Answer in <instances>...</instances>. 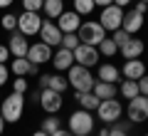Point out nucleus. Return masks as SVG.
<instances>
[{
    "label": "nucleus",
    "instance_id": "nucleus-1",
    "mask_svg": "<svg viewBox=\"0 0 148 136\" xmlns=\"http://www.w3.org/2000/svg\"><path fill=\"white\" fill-rule=\"evenodd\" d=\"M94 121H96V116L91 114V111L77 109V111L69 114L67 126H69V131H72L74 136H89V134H94Z\"/></svg>",
    "mask_w": 148,
    "mask_h": 136
},
{
    "label": "nucleus",
    "instance_id": "nucleus-2",
    "mask_svg": "<svg viewBox=\"0 0 148 136\" xmlns=\"http://www.w3.org/2000/svg\"><path fill=\"white\" fill-rule=\"evenodd\" d=\"M67 82L69 87L74 89V92H91V87H94V74H91L89 67H82V64H72V67L67 69Z\"/></svg>",
    "mask_w": 148,
    "mask_h": 136
},
{
    "label": "nucleus",
    "instance_id": "nucleus-3",
    "mask_svg": "<svg viewBox=\"0 0 148 136\" xmlns=\"http://www.w3.org/2000/svg\"><path fill=\"white\" fill-rule=\"evenodd\" d=\"M22 111H25V94H8L5 99L0 101V114L5 119V124H15V121L22 119Z\"/></svg>",
    "mask_w": 148,
    "mask_h": 136
},
{
    "label": "nucleus",
    "instance_id": "nucleus-4",
    "mask_svg": "<svg viewBox=\"0 0 148 136\" xmlns=\"http://www.w3.org/2000/svg\"><path fill=\"white\" fill-rule=\"evenodd\" d=\"M77 37H79L82 45L99 47L101 42L106 40V30L99 25V20H89V22H82V25H79V30H77Z\"/></svg>",
    "mask_w": 148,
    "mask_h": 136
},
{
    "label": "nucleus",
    "instance_id": "nucleus-5",
    "mask_svg": "<svg viewBox=\"0 0 148 136\" xmlns=\"http://www.w3.org/2000/svg\"><path fill=\"white\" fill-rule=\"evenodd\" d=\"M121 114H123V106L119 99H101L96 106V119L101 124H114L121 119Z\"/></svg>",
    "mask_w": 148,
    "mask_h": 136
},
{
    "label": "nucleus",
    "instance_id": "nucleus-6",
    "mask_svg": "<svg viewBox=\"0 0 148 136\" xmlns=\"http://www.w3.org/2000/svg\"><path fill=\"white\" fill-rule=\"evenodd\" d=\"M42 15L40 12H30V10H22L17 15V32H22L25 37L32 35H40V27H42Z\"/></svg>",
    "mask_w": 148,
    "mask_h": 136
},
{
    "label": "nucleus",
    "instance_id": "nucleus-7",
    "mask_svg": "<svg viewBox=\"0 0 148 136\" xmlns=\"http://www.w3.org/2000/svg\"><path fill=\"white\" fill-rule=\"evenodd\" d=\"M121 20H123V8H119V5H106V8H101V15H99V25L104 27L106 32H114V30H119L121 27Z\"/></svg>",
    "mask_w": 148,
    "mask_h": 136
},
{
    "label": "nucleus",
    "instance_id": "nucleus-8",
    "mask_svg": "<svg viewBox=\"0 0 148 136\" xmlns=\"http://www.w3.org/2000/svg\"><path fill=\"white\" fill-rule=\"evenodd\" d=\"M126 116L131 124H141V121L148 119V97L138 94L133 99H128V106H126Z\"/></svg>",
    "mask_w": 148,
    "mask_h": 136
},
{
    "label": "nucleus",
    "instance_id": "nucleus-9",
    "mask_svg": "<svg viewBox=\"0 0 148 136\" xmlns=\"http://www.w3.org/2000/svg\"><path fill=\"white\" fill-rule=\"evenodd\" d=\"M74 52V64H82V67H96L99 64V59H101V55H99V47H91V45H82L79 42V47L77 50H72Z\"/></svg>",
    "mask_w": 148,
    "mask_h": 136
},
{
    "label": "nucleus",
    "instance_id": "nucleus-10",
    "mask_svg": "<svg viewBox=\"0 0 148 136\" xmlns=\"http://www.w3.org/2000/svg\"><path fill=\"white\" fill-rule=\"evenodd\" d=\"M40 106H42L47 114H57L59 109L64 106V94L54 92V89H40Z\"/></svg>",
    "mask_w": 148,
    "mask_h": 136
},
{
    "label": "nucleus",
    "instance_id": "nucleus-11",
    "mask_svg": "<svg viewBox=\"0 0 148 136\" xmlns=\"http://www.w3.org/2000/svg\"><path fill=\"white\" fill-rule=\"evenodd\" d=\"M40 40H42L45 45H49V47H59V45H62V30L57 27V22L45 20L42 27H40Z\"/></svg>",
    "mask_w": 148,
    "mask_h": 136
},
{
    "label": "nucleus",
    "instance_id": "nucleus-12",
    "mask_svg": "<svg viewBox=\"0 0 148 136\" xmlns=\"http://www.w3.org/2000/svg\"><path fill=\"white\" fill-rule=\"evenodd\" d=\"M27 59H30L32 64H45V62H49L52 59V47L49 45H45L42 40L40 42H35V45H30L27 47V55H25Z\"/></svg>",
    "mask_w": 148,
    "mask_h": 136
},
{
    "label": "nucleus",
    "instance_id": "nucleus-13",
    "mask_svg": "<svg viewBox=\"0 0 148 136\" xmlns=\"http://www.w3.org/2000/svg\"><path fill=\"white\" fill-rule=\"evenodd\" d=\"M143 52H146V45H143V40H138L136 35H131V37L121 45V47H119V55H123V59L143 57Z\"/></svg>",
    "mask_w": 148,
    "mask_h": 136
},
{
    "label": "nucleus",
    "instance_id": "nucleus-14",
    "mask_svg": "<svg viewBox=\"0 0 148 136\" xmlns=\"http://www.w3.org/2000/svg\"><path fill=\"white\" fill-rule=\"evenodd\" d=\"M82 25V15H77L74 10H64L62 15L57 17V27L62 30V35H67V32H77Z\"/></svg>",
    "mask_w": 148,
    "mask_h": 136
},
{
    "label": "nucleus",
    "instance_id": "nucleus-15",
    "mask_svg": "<svg viewBox=\"0 0 148 136\" xmlns=\"http://www.w3.org/2000/svg\"><path fill=\"white\" fill-rule=\"evenodd\" d=\"M121 27L128 32V35H136V32H141V30H143V15H141V12H136L133 8H131V10H123Z\"/></svg>",
    "mask_w": 148,
    "mask_h": 136
},
{
    "label": "nucleus",
    "instance_id": "nucleus-16",
    "mask_svg": "<svg viewBox=\"0 0 148 136\" xmlns=\"http://www.w3.org/2000/svg\"><path fill=\"white\" fill-rule=\"evenodd\" d=\"M52 67L57 69V72H67L69 67L74 64V52L72 50H67V47H59L57 52H52Z\"/></svg>",
    "mask_w": 148,
    "mask_h": 136
},
{
    "label": "nucleus",
    "instance_id": "nucleus-17",
    "mask_svg": "<svg viewBox=\"0 0 148 136\" xmlns=\"http://www.w3.org/2000/svg\"><path fill=\"white\" fill-rule=\"evenodd\" d=\"M69 87V82L62 74H40V89H54L59 94H64Z\"/></svg>",
    "mask_w": 148,
    "mask_h": 136
},
{
    "label": "nucleus",
    "instance_id": "nucleus-18",
    "mask_svg": "<svg viewBox=\"0 0 148 136\" xmlns=\"http://www.w3.org/2000/svg\"><path fill=\"white\" fill-rule=\"evenodd\" d=\"M146 67H148V64L143 62L141 57H136V59H126V62H123L121 74H123V79H141L143 74H146Z\"/></svg>",
    "mask_w": 148,
    "mask_h": 136
},
{
    "label": "nucleus",
    "instance_id": "nucleus-19",
    "mask_svg": "<svg viewBox=\"0 0 148 136\" xmlns=\"http://www.w3.org/2000/svg\"><path fill=\"white\" fill-rule=\"evenodd\" d=\"M27 47H30V42H27V37L22 35V32H12L10 40H8V50H10L12 57H25L27 55Z\"/></svg>",
    "mask_w": 148,
    "mask_h": 136
},
{
    "label": "nucleus",
    "instance_id": "nucleus-20",
    "mask_svg": "<svg viewBox=\"0 0 148 136\" xmlns=\"http://www.w3.org/2000/svg\"><path fill=\"white\" fill-rule=\"evenodd\" d=\"M91 92H94L99 99H116L119 84H111V82H101V79H96L94 87H91Z\"/></svg>",
    "mask_w": 148,
    "mask_h": 136
},
{
    "label": "nucleus",
    "instance_id": "nucleus-21",
    "mask_svg": "<svg viewBox=\"0 0 148 136\" xmlns=\"http://www.w3.org/2000/svg\"><path fill=\"white\" fill-rule=\"evenodd\" d=\"M74 99L79 101V109H86V111H96V106L101 101L94 92H74Z\"/></svg>",
    "mask_w": 148,
    "mask_h": 136
},
{
    "label": "nucleus",
    "instance_id": "nucleus-22",
    "mask_svg": "<svg viewBox=\"0 0 148 136\" xmlns=\"http://www.w3.org/2000/svg\"><path fill=\"white\" fill-rule=\"evenodd\" d=\"M99 79L101 82H111V84H116L119 79H121V69L116 67V64H111V62H106V64H99Z\"/></svg>",
    "mask_w": 148,
    "mask_h": 136
},
{
    "label": "nucleus",
    "instance_id": "nucleus-23",
    "mask_svg": "<svg viewBox=\"0 0 148 136\" xmlns=\"http://www.w3.org/2000/svg\"><path fill=\"white\" fill-rule=\"evenodd\" d=\"M42 10H45V15H47L49 20H57V17L64 12V0H45Z\"/></svg>",
    "mask_w": 148,
    "mask_h": 136
},
{
    "label": "nucleus",
    "instance_id": "nucleus-24",
    "mask_svg": "<svg viewBox=\"0 0 148 136\" xmlns=\"http://www.w3.org/2000/svg\"><path fill=\"white\" fill-rule=\"evenodd\" d=\"M119 94L123 97V99H133V97H138L141 92H138V79H123L121 84H119Z\"/></svg>",
    "mask_w": 148,
    "mask_h": 136
},
{
    "label": "nucleus",
    "instance_id": "nucleus-25",
    "mask_svg": "<svg viewBox=\"0 0 148 136\" xmlns=\"http://www.w3.org/2000/svg\"><path fill=\"white\" fill-rule=\"evenodd\" d=\"M30 67H32V62L27 57H15V59H12V64H10V72L15 74V77H27Z\"/></svg>",
    "mask_w": 148,
    "mask_h": 136
},
{
    "label": "nucleus",
    "instance_id": "nucleus-26",
    "mask_svg": "<svg viewBox=\"0 0 148 136\" xmlns=\"http://www.w3.org/2000/svg\"><path fill=\"white\" fill-rule=\"evenodd\" d=\"M40 129H42L45 134H54V131H59V129H62V119H59L57 114H49L47 119H42Z\"/></svg>",
    "mask_w": 148,
    "mask_h": 136
},
{
    "label": "nucleus",
    "instance_id": "nucleus-27",
    "mask_svg": "<svg viewBox=\"0 0 148 136\" xmlns=\"http://www.w3.org/2000/svg\"><path fill=\"white\" fill-rule=\"evenodd\" d=\"M72 5H74V12L77 15H91L94 12V0H72Z\"/></svg>",
    "mask_w": 148,
    "mask_h": 136
},
{
    "label": "nucleus",
    "instance_id": "nucleus-28",
    "mask_svg": "<svg viewBox=\"0 0 148 136\" xmlns=\"http://www.w3.org/2000/svg\"><path fill=\"white\" fill-rule=\"evenodd\" d=\"M99 55H104V57H116L119 55V45L111 40V37H106V40L99 45Z\"/></svg>",
    "mask_w": 148,
    "mask_h": 136
},
{
    "label": "nucleus",
    "instance_id": "nucleus-29",
    "mask_svg": "<svg viewBox=\"0 0 148 136\" xmlns=\"http://www.w3.org/2000/svg\"><path fill=\"white\" fill-rule=\"evenodd\" d=\"M0 25H3V30L15 32V30H17V15H12V12H5V15L0 17Z\"/></svg>",
    "mask_w": 148,
    "mask_h": 136
},
{
    "label": "nucleus",
    "instance_id": "nucleus-30",
    "mask_svg": "<svg viewBox=\"0 0 148 136\" xmlns=\"http://www.w3.org/2000/svg\"><path fill=\"white\" fill-rule=\"evenodd\" d=\"M59 47L77 50V47H79V37H77V32H67V35H62V45H59Z\"/></svg>",
    "mask_w": 148,
    "mask_h": 136
},
{
    "label": "nucleus",
    "instance_id": "nucleus-31",
    "mask_svg": "<svg viewBox=\"0 0 148 136\" xmlns=\"http://www.w3.org/2000/svg\"><path fill=\"white\" fill-rule=\"evenodd\" d=\"M12 92H17V94H27V92H30L27 79L25 77H15V79H12Z\"/></svg>",
    "mask_w": 148,
    "mask_h": 136
},
{
    "label": "nucleus",
    "instance_id": "nucleus-32",
    "mask_svg": "<svg viewBox=\"0 0 148 136\" xmlns=\"http://www.w3.org/2000/svg\"><path fill=\"white\" fill-rule=\"evenodd\" d=\"M20 3H22V10L40 12V10H42V3H45V0H20Z\"/></svg>",
    "mask_w": 148,
    "mask_h": 136
},
{
    "label": "nucleus",
    "instance_id": "nucleus-33",
    "mask_svg": "<svg viewBox=\"0 0 148 136\" xmlns=\"http://www.w3.org/2000/svg\"><path fill=\"white\" fill-rule=\"evenodd\" d=\"M128 37H131V35H128V32H126V30H123V27H119V30H114V32H111V40L116 42L119 47H121V45H123V42H126V40H128Z\"/></svg>",
    "mask_w": 148,
    "mask_h": 136
},
{
    "label": "nucleus",
    "instance_id": "nucleus-34",
    "mask_svg": "<svg viewBox=\"0 0 148 136\" xmlns=\"http://www.w3.org/2000/svg\"><path fill=\"white\" fill-rule=\"evenodd\" d=\"M5 82H10V67L0 64V87H5Z\"/></svg>",
    "mask_w": 148,
    "mask_h": 136
},
{
    "label": "nucleus",
    "instance_id": "nucleus-35",
    "mask_svg": "<svg viewBox=\"0 0 148 136\" xmlns=\"http://www.w3.org/2000/svg\"><path fill=\"white\" fill-rule=\"evenodd\" d=\"M138 92H141L143 97H148V74H143V77L138 79Z\"/></svg>",
    "mask_w": 148,
    "mask_h": 136
},
{
    "label": "nucleus",
    "instance_id": "nucleus-36",
    "mask_svg": "<svg viewBox=\"0 0 148 136\" xmlns=\"http://www.w3.org/2000/svg\"><path fill=\"white\" fill-rule=\"evenodd\" d=\"M10 57L12 55H10V50H8V45H0V64H5Z\"/></svg>",
    "mask_w": 148,
    "mask_h": 136
},
{
    "label": "nucleus",
    "instance_id": "nucleus-37",
    "mask_svg": "<svg viewBox=\"0 0 148 136\" xmlns=\"http://www.w3.org/2000/svg\"><path fill=\"white\" fill-rule=\"evenodd\" d=\"M133 10H136V12H141V15H146V3L136 0V5H133Z\"/></svg>",
    "mask_w": 148,
    "mask_h": 136
},
{
    "label": "nucleus",
    "instance_id": "nucleus-38",
    "mask_svg": "<svg viewBox=\"0 0 148 136\" xmlns=\"http://www.w3.org/2000/svg\"><path fill=\"white\" fill-rule=\"evenodd\" d=\"M49 136H74V134H72L69 129H64V126H62L59 131H54V134H49Z\"/></svg>",
    "mask_w": 148,
    "mask_h": 136
},
{
    "label": "nucleus",
    "instance_id": "nucleus-39",
    "mask_svg": "<svg viewBox=\"0 0 148 136\" xmlns=\"http://www.w3.org/2000/svg\"><path fill=\"white\" fill-rule=\"evenodd\" d=\"M133 0H114V5H119V8H123V10H126L128 5H131Z\"/></svg>",
    "mask_w": 148,
    "mask_h": 136
},
{
    "label": "nucleus",
    "instance_id": "nucleus-40",
    "mask_svg": "<svg viewBox=\"0 0 148 136\" xmlns=\"http://www.w3.org/2000/svg\"><path fill=\"white\" fill-rule=\"evenodd\" d=\"M37 74H40V64H32L30 72H27V77H37Z\"/></svg>",
    "mask_w": 148,
    "mask_h": 136
},
{
    "label": "nucleus",
    "instance_id": "nucleus-41",
    "mask_svg": "<svg viewBox=\"0 0 148 136\" xmlns=\"http://www.w3.org/2000/svg\"><path fill=\"white\" fill-rule=\"evenodd\" d=\"M111 3H114V0H94L96 8H106V5H111Z\"/></svg>",
    "mask_w": 148,
    "mask_h": 136
},
{
    "label": "nucleus",
    "instance_id": "nucleus-42",
    "mask_svg": "<svg viewBox=\"0 0 148 136\" xmlns=\"http://www.w3.org/2000/svg\"><path fill=\"white\" fill-rule=\"evenodd\" d=\"M12 3H15V0H0V10H8Z\"/></svg>",
    "mask_w": 148,
    "mask_h": 136
},
{
    "label": "nucleus",
    "instance_id": "nucleus-43",
    "mask_svg": "<svg viewBox=\"0 0 148 136\" xmlns=\"http://www.w3.org/2000/svg\"><path fill=\"white\" fill-rule=\"evenodd\" d=\"M96 136H109V126L104 124V126H101V131H99V134H96Z\"/></svg>",
    "mask_w": 148,
    "mask_h": 136
},
{
    "label": "nucleus",
    "instance_id": "nucleus-44",
    "mask_svg": "<svg viewBox=\"0 0 148 136\" xmlns=\"http://www.w3.org/2000/svg\"><path fill=\"white\" fill-rule=\"evenodd\" d=\"M5 131V119H3V114H0V134Z\"/></svg>",
    "mask_w": 148,
    "mask_h": 136
},
{
    "label": "nucleus",
    "instance_id": "nucleus-45",
    "mask_svg": "<svg viewBox=\"0 0 148 136\" xmlns=\"http://www.w3.org/2000/svg\"><path fill=\"white\" fill-rule=\"evenodd\" d=\"M32 136H49V134H45L42 129H37V131H35V134H32Z\"/></svg>",
    "mask_w": 148,
    "mask_h": 136
},
{
    "label": "nucleus",
    "instance_id": "nucleus-46",
    "mask_svg": "<svg viewBox=\"0 0 148 136\" xmlns=\"http://www.w3.org/2000/svg\"><path fill=\"white\" fill-rule=\"evenodd\" d=\"M146 64H148V52H146Z\"/></svg>",
    "mask_w": 148,
    "mask_h": 136
},
{
    "label": "nucleus",
    "instance_id": "nucleus-47",
    "mask_svg": "<svg viewBox=\"0 0 148 136\" xmlns=\"http://www.w3.org/2000/svg\"><path fill=\"white\" fill-rule=\"evenodd\" d=\"M146 12H148V3H146Z\"/></svg>",
    "mask_w": 148,
    "mask_h": 136
},
{
    "label": "nucleus",
    "instance_id": "nucleus-48",
    "mask_svg": "<svg viewBox=\"0 0 148 136\" xmlns=\"http://www.w3.org/2000/svg\"><path fill=\"white\" fill-rule=\"evenodd\" d=\"M141 3H148V0H141Z\"/></svg>",
    "mask_w": 148,
    "mask_h": 136
},
{
    "label": "nucleus",
    "instance_id": "nucleus-49",
    "mask_svg": "<svg viewBox=\"0 0 148 136\" xmlns=\"http://www.w3.org/2000/svg\"><path fill=\"white\" fill-rule=\"evenodd\" d=\"M0 99H3V97H0Z\"/></svg>",
    "mask_w": 148,
    "mask_h": 136
},
{
    "label": "nucleus",
    "instance_id": "nucleus-50",
    "mask_svg": "<svg viewBox=\"0 0 148 136\" xmlns=\"http://www.w3.org/2000/svg\"><path fill=\"white\" fill-rule=\"evenodd\" d=\"M0 136H3V134H0Z\"/></svg>",
    "mask_w": 148,
    "mask_h": 136
},
{
    "label": "nucleus",
    "instance_id": "nucleus-51",
    "mask_svg": "<svg viewBox=\"0 0 148 136\" xmlns=\"http://www.w3.org/2000/svg\"><path fill=\"white\" fill-rule=\"evenodd\" d=\"M146 136H148V134H146Z\"/></svg>",
    "mask_w": 148,
    "mask_h": 136
}]
</instances>
